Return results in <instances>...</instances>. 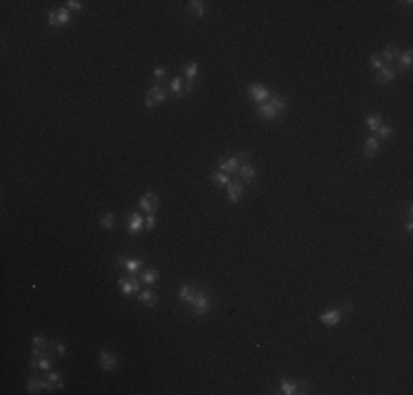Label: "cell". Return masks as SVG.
Instances as JSON below:
<instances>
[{"instance_id": "d590c367", "label": "cell", "mask_w": 413, "mask_h": 395, "mask_svg": "<svg viewBox=\"0 0 413 395\" xmlns=\"http://www.w3.org/2000/svg\"><path fill=\"white\" fill-rule=\"evenodd\" d=\"M167 75V66H156V68L152 70V77L156 79V82H161V79H165Z\"/></svg>"}, {"instance_id": "2e32d148", "label": "cell", "mask_w": 413, "mask_h": 395, "mask_svg": "<svg viewBox=\"0 0 413 395\" xmlns=\"http://www.w3.org/2000/svg\"><path fill=\"white\" fill-rule=\"evenodd\" d=\"M244 189H246V187H244L242 182H231V185L227 187V200L231 202V204H237V202H242Z\"/></svg>"}, {"instance_id": "ab89813d", "label": "cell", "mask_w": 413, "mask_h": 395, "mask_svg": "<svg viewBox=\"0 0 413 395\" xmlns=\"http://www.w3.org/2000/svg\"><path fill=\"white\" fill-rule=\"evenodd\" d=\"M405 230H407V233H411V230H413V222H407V226H405Z\"/></svg>"}, {"instance_id": "44dd1931", "label": "cell", "mask_w": 413, "mask_h": 395, "mask_svg": "<svg viewBox=\"0 0 413 395\" xmlns=\"http://www.w3.org/2000/svg\"><path fill=\"white\" fill-rule=\"evenodd\" d=\"M158 279H161V272H158V268H145V270H141V283L156 285Z\"/></svg>"}, {"instance_id": "3957f363", "label": "cell", "mask_w": 413, "mask_h": 395, "mask_svg": "<svg viewBox=\"0 0 413 395\" xmlns=\"http://www.w3.org/2000/svg\"><path fill=\"white\" fill-rule=\"evenodd\" d=\"M345 312H352V303H345L343 308H332V310H325V312L319 316V323L323 327H336L341 321H343V314Z\"/></svg>"}, {"instance_id": "277c9868", "label": "cell", "mask_w": 413, "mask_h": 395, "mask_svg": "<svg viewBox=\"0 0 413 395\" xmlns=\"http://www.w3.org/2000/svg\"><path fill=\"white\" fill-rule=\"evenodd\" d=\"M187 308L191 310V314L194 316H205V314H209L211 310H213V303H211V296L209 294H205V292H200V290H196V294H194V301H191Z\"/></svg>"}, {"instance_id": "83f0119b", "label": "cell", "mask_w": 413, "mask_h": 395, "mask_svg": "<svg viewBox=\"0 0 413 395\" xmlns=\"http://www.w3.org/2000/svg\"><path fill=\"white\" fill-rule=\"evenodd\" d=\"M46 378H49V382L53 384V389H64V380H62V375H59V371H55V369H51V371H46Z\"/></svg>"}, {"instance_id": "74e56055", "label": "cell", "mask_w": 413, "mask_h": 395, "mask_svg": "<svg viewBox=\"0 0 413 395\" xmlns=\"http://www.w3.org/2000/svg\"><path fill=\"white\" fill-rule=\"evenodd\" d=\"M152 228H156V213L145 215V230H152Z\"/></svg>"}, {"instance_id": "f35d334b", "label": "cell", "mask_w": 413, "mask_h": 395, "mask_svg": "<svg viewBox=\"0 0 413 395\" xmlns=\"http://www.w3.org/2000/svg\"><path fill=\"white\" fill-rule=\"evenodd\" d=\"M49 354V349H42V347H33L31 349V358H42V356Z\"/></svg>"}, {"instance_id": "4dcf8cb0", "label": "cell", "mask_w": 413, "mask_h": 395, "mask_svg": "<svg viewBox=\"0 0 413 395\" xmlns=\"http://www.w3.org/2000/svg\"><path fill=\"white\" fill-rule=\"evenodd\" d=\"M27 391L29 393H42L44 389H42V380L40 378H29L27 380Z\"/></svg>"}, {"instance_id": "5b68a950", "label": "cell", "mask_w": 413, "mask_h": 395, "mask_svg": "<svg viewBox=\"0 0 413 395\" xmlns=\"http://www.w3.org/2000/svg\"><path fill=\"white\" fill-rule=\"evenodd\" d=\"M251 158V154L248 152H242L237 154V156H229V158H220L218 161V171H224V173H237V169H240L242 161H248Z\"/></svg>"}, {"instance_id": "f1b7e54d", "label": "cell", "mask_w": 413, "mask_h": 395, "mask_svg": "<svg viewBox=\"0 0 413 395\" xmlns=\"http://www.w3.org/2000/svg\"><path fill=\"white\" fill-rule=\"evenodd\" d=\"M374 134H376V136H378V141H387V139H391V136H393V134H396V130H393V128H391V125H387V123H383V125H380V128L376 130V132H374Z\"/></svg>"}, {"instance_id": "ffe728a7", "label": "cell", "mask_w": 413, "mask_h": 395, "mask_svg": "<svg viewBox=\"0 0 413 395\" xmlns=\"http://www.w3.org/2000/svg\"><path fill=\"white\" fill-rule=\"evenodd\" d=\"M117 263L123 266L128 270V275H139L143 270V259H137V257H132V259H117Z\"/></svg>"}, {"instance_id": "836d02e7", "label": "cell", "mask_w": 413, "mask_h": 395, "mask_svg": "<svg viewBox=\"0 0 413 395\" xmlns=\"http://www.w3.org/2000/svg\"><path fill=\"white\" fill-rule=\"evenodd\" d=\"M369 64H372V68L376 70V73H378L380 68H384V62H383V57H380V53H372V55H369Z\"/></svg>"}, {"instance_id": "9c48e42d", "label": "cell", "mask_w": 413, "mask_h": 395, "mask_svg": "<svg viewBox=\"0 0 413 395\" xmlns=\"http://www.w3.org/2000/svg\"><path fill=\"white\" fill-rule=\"evenodd\" d=\"M246 95H248V99H251L253 103H257V106H260V103L268 101L273 92H270L268 88L264 86V84H251V86L246 88Z\"/></svg>"}, {"instance_id": "5bb4252c", "label": "cell", "mask_w": 413, "mask_h": 395, "mask_svg": "<svg viewBox=\"0 0 413 395\" xmlns=\"http://www.w3.org/2000/svg\"><path fill=\"white\" fill-rule=\"evenodd\" d=\"M257 167L255 165H251V163H242L240 165V169H237V176L244 180V185H251V182H255V178H257Z\"/></svg>"}, {"instance_id": "d6a6232c", "label": "cell", "mask_w": 413, "mask_h": 395, "mask_svg": "<svg viewBox=\"0 0 413 395\" xmlns=\"http://www.w3.org/2000/svg\"><path fill=\"white\" fill-rule=\"evenodd\" d=\"M31 342H33V347H42V349H49V338L46 336H42V334H33L31 336Z\"/></svg>"}, {"instance_id": "603a6c76", "label": "cell", "mask_w": 413, "mask_h": 395, "mask_svg": "<svg viewBox=\"0 0 413 395\" xmlns=\"http://www.w3.org/2000/svg\"><path fill=\"white\" fill-rule=\"evenodd\" d=\"M279 393L281 395H299L301 389H299V382H293V380H281L279 382Z\"/></svg>"}, {"instance_id": "ac0fdd59", "label": "cell", "mask_w": 413, "mask_h": 395, "mask_svg": "<svg viewBox=\"0 0 413 395\" xmlns=\"http://www.w3.org/2000/svg\"><path fill=\"white\" fill-rule=\"evenodd\" d=\"M398 55H400V49H398L396 44H387V46H384V51L380 53V57H383L384 66H393V64H396V59H398Z\"/></svg>"}, {"instance_id": "1f68e13d", "label": "cell", "mask_w": 413, "mask_h": 395, "mask_svg": "<svg viewBox=\"0 0 413 395\" xmlns=\"http://www.w3.org/2000/svg\"><path fill=\"white\" fill-rule=\"evenodd\" d=\"M365 125H367L372 132H376L380 125H383V116H380V114H369L367 121H365Z\"/></svg>"}, {"instance_id": "4316f807", "label": "cell", "mask_w": 413, "mask_h": 395, "mask_svg": "<svg viewBox=\"0 0 413 395\" xmlns=\"http://www.w3.org/2000/svg\"><path fill=\"white\" fill-rule=\"evenodd\" d=\"M211 180H213V185H218V187H224L227 189L229 185H231V176L229 173H224V171H215V173H211Z\"/></svg>"}, {"instance_id": "e575fe53", "label": "cell", "mask_w": 413, "mask_h": 395, "mask_svg": "<svg viewBox=\"0 0 413 395\" xmlns=\"http://www.w3.org/2000/svg\"><path fill=\"white\" fill-rule=\"evenodd\" d=\"M51 345H53V349H55V354L59 356V358H64L66 356V351H68V347L64 345V342H59V340H51Z\"/></svg>"}, {"instance_id": "8d00e7d4", "label": "cell", "mask_w": 413, "mask_h": 395, "mask_svg": "<svg viewBox=\"0 0 413 395\" xmlns=\"http://www.w3.org/2000/svg\"><path fill=\"white\" fill-rule=\"evenodd\" d=\"M64 7H66L68 11H84V2H79V0H66Z\"/></svg>"}, {"instance_id": "d4e9b609", "label": "cell", "mask_w": 413, "mask_h": 395, "mask_svg": "<svg viewBox=\"0 0 413 395\" xmlns=\"http://www.w3.org/2000/svg\"><path fill=\"white\" fill-rule=\"evenodd\" d=\"M167 90H170L174 97H182V95H185V88H182V77H180V75H176V77L170 79V84H167Z\"/></svg>"}, {"instance_id": "8992f818", "label": "cell", "mask_w": 413, "mask_h": 395, "mask_svg": "<svg viewBox=\"0 0 413 395\" xmlns=\"http://www.w3.org/2000/svg\"><path fill=\"white\" fill-rule=\"evenodd\" d=\"M70 11L66 7H59L55 9V11H49L46 13V22H49V27H53V29H62V27H68L70 25Z\"/></svg>"}, {"instance_id": "7402d4cb", "label": "cell", "mask_w": 413, "mask_h": 395, "mask_svg": "<svg viewBox=\"0 0 413 395\" xmlns=\"http://www.w3.org/2000/svg\"><path fill=\"white\" fill-rule=\"evenodd\" d=\"M187 11L194 13L196 18H205L206 16V2L205 0H191V2H187Z\"/></svg>"}, {"instance_id": "9a60e30c", "label": "cell", "mask_w": 413, "mask_h": 395, "mask_svg": "<svg viewBox=\"0 0 413 395\" xmlns=\"http://www.w3.org/2000/svg\"><path fill=\"white\" fill-rule=\"evenodd\" d=\"M143 230H145V215L130 213V220H128V233H130V235H141Z\"/></svg>"}, {"instance_id": "30bf717a", "label": "cell", "mask_w": 413, "mask_h": 395, "mask_svg": "<svg viewBox=\"0 0 413 395\" xmlns=\"http://www.w3.org/2000/svg\"><path fill=\"white\" fill-rule=\"evenodd\" d=\"M97 362H99L101 371L110 373V371H115L117 367H119V356L112 354V351H108V349H101L99 354H97Z\"/></svg>"}, {"instance_id": "e0dca14e", "label": "cell", "mask_w": 413, "mask_h": 395, "mask_svg": "<svg viewBox=\"0 0 413 395\" xmlns=\"http://www.w3.org/2000/svg\"><path fill=\"white\" fill-rule=\"evenodd\" d=\"M139 303H143L145 308H156L158 305V294L154 292V288H145L139 292Z\"/></svg>"}, {"instance_id": "cb8c5ba5", "label": "cell", "mask_w": 413, "mask_h": 395, "mask_svg": "<svg viewBox=\"0 0 413 395\" xmlns=\"http://www.w3.org/2000/svg\"><path fill=\"white\" fill-rule=\"evenodd\" d=\"M29 365H31V369L51 371V369H53V358L46 354V356H42V358H37V360H29Z\"/></svg>"}, {"instance_id": "d6986e66", "label": "cell", "mask_w": 413, "mask_h": 395, "mask_svg": "<svg viewBox=\"0 0 413 395\" xmlns=\"http://www.w3.org/2000/svg\"><path fill=\"white\" fill-rule=\"evenodd\" d=\"M411 64H413V51L407 49V51H402V53L398 55V59H396V70H398V73H402V70H409Z\"/></svg>"}, {"instance_id": "7a4b0ae2", "label": "cell", "mask_w": 413, "mask_h": 395, "mask_svg": "<svg viewBox=\"0 0 413 395\" xmlns=\"http://www.w3.org/2000/svg\"><path fill=\"white\" fill-rule=\"evenodd\" d=\"M167 97H170L167 86L163 82H156L148 92H145V106L152 110V108H156V106H163V103L167 101Z\"/></svg>"}, {"instance_id": "52a82bcc", "label": "cell", "mask_w": 413, "mask_h": 395, "mask_svg": "<svg viewBox=\"0 0 413 395\" xmlns=\"http://www.w3.org/2000/svg\"><path fill=\"white\" fill-rule=\"evenodd\" d=\"M117 285H119L121 294L130 296V294H139L141 292V279L137 275H128V277H119L117 279Z\"/></svg>"}, {"instance_id": "6da1fadb", "label": "cell", "mask_w": 413, "mask_h": 395, "mask_svg": "<svg viewBox=\"0 0 413 395\" xmlns=\"http://www.w3.org/2000/svg\"><path fill=\"white\" fill-rule=\"evenodd\" d=\"M284 112H286V99H284V95H279V92H273L268 101L257 106V116H260V119H266V121L279 119Z\"/></svg>"}, {"instance_id": "7c38bea8", "label": "cell", "mask_w": 413, "mask_h": 395, "mask_svg": "<svg viewBox=\"0 0 413 395\" xmlns=\"http://www.w3.org/2000/svg\"><path fill=\"white\" fill-rule=\"evenodd\" d=\"M380 149H383V141H378L376 134H372V136L365 139V143H363V156L365 158L376 156V154H380Z\"/></svg>"}, {"instance_id": "f546056e", "label": "cell", "mask_w": 413, "mask_h": 395, "mask_svg": "<svg viewBox=\"0 0 413 395\" xmlns=\"http://www.w3.org/2000/svg\"><path fill=\"white\" fill-rule=\"evenodd\" d=\"M115 222H117V215L112 213V211H108V213H103V215H101L99 226H101V228H106V230H110L112 226H115Z\"/></svg>"}, {"instance_id": "484cf974", "label": "cell", "mask_w": 413, "mask_h": 395, "mask_svg": "<svg viewBox=\"0 0 413 395\" xmlns=\"http://www.w3.org/2000/svg\"><path fill=\"white\" fill-rule=\"evenodd\" d=\"M194 294H196V290L191 288L189 283H182L180 288H178V299H180L182 303H187V305H189L191 301H194Z\"/></svg>"}, {"instance_id": "ba28073f", "label": "cell", "mask_w": 413, "mask_h": 395, "mask_svg": "<svg viewBox=\"0 0 413 395\" xmlns=\"http://www.w3.org/2000/svg\"><path fill=\"white\" fill-rule=\"evenodd\" d=\"M158 204H161V198H158V194H154V191H148V194H143L139 198V209L143 211L145 215L156 213Z\"/></svg>"}, {"instance_id": "4fadbf2b", "label": "cell", "mask_w": 413, "mask_h": 395, "mask_svg": "<svg viewBox=\"0 0 413 395\" xmlns=\"http://www.w3.org/2000/svg\"><path fill=\"white\" fill-rule=\"evenodd\" d=\"M398 70L393 68V66H384V68H380L378 73H376V84H380V86H387V84H391V82H396V77H398Z\"/></svg>"}, {"instance_id": "8fae6325", "label": "cell", "mask_w": 413, "mask_h": 395, "mask_svg": "<svg viewBox=\"0 0 413 395\" xmlns=\"http://www.w3.org/2000/svg\"><path fill=\"white\" fill-rule=\"evenodd\" d=\"M198 77V64L189 62L182 66V79H185V92H194V82Z\"/></svg>"}]
</instances>
